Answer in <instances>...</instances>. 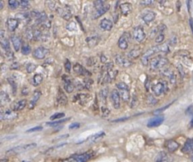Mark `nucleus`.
Instances as JSON below:
<instances>
[{
	"instance_id": "f257e3e1",
	"label": "nucleus",
	"mask_w": 193,
	"mask_h": 162,
	"mask_svg": "<svg viewBox=\"0 0 193 162\" xmlns=\"http://www.w3.org/2000/svg\"><path fill=\"white\" fill-rule=\"evenodd\" d=\"M169 52H170V47H169V45H168L167 44L154 46V47H152L151 48L148 49L147 51L142 55V58H141L142 63L144 66H146V65L148 64V63H149L150 59H151V57L152 56L159 52L168 53Z\"/></svg>"
},
{
	"instance_id": "f03ea898",
	"label": "nucleus",
	"mask_w": 193,
	"mask_h": 162,
	"mask_svg": "<svg viewBox=\"0 0 193 162\" xmlns=\"http://www.w3.org/2000/svg\"><path fill=\"white\" fill-rule=\"evenodd\" d=\"M151 90L155 96H159L167 93V91L169 90V86H168V83L166 81L160 80V81H157L155 84L153 85Z\"/></svg>"
},
{
	"instance_id": "7ed1b4c3",
	"label": "nucleus",
	"mask_w": 193,
	"mask_h": 162,
	"mask_svg": "<svg viewBox=\"0 0 193 162\" xmlns=\"http://www.w3.org/2000/svg\"><path fill=\"white\" fill-rule=\"evenodd\" d=\"M168 63H169V60L163 56H157L150 60V66L152 71L161 69Z\"/></svg>"
},
{
	"instance_id": "20e7f679",
	"label": "nucleus",
	"mask_w": 193,
	"mask_h": 162,
	"mask_svg": "<svg viewBox=\"0 0 193 162\" xmlns=\"http://www.w3.org/2000/svg\"><path fill=\"white\" fill-rule=\"evenodd\" d=\"M92 157H93L92 153L87 152L82 154H75L63 160L62 162H87Z\"/></svg>"
},
{
	"instance_id": "39448f33",
	"label": "nucleus",
	"mask_w": 193,
	"mask_h": 162,
	"mask_svg": "<svg viewBox=\"0 0 193 162\" xmlns=\"http://www.w3.org/2000/svg\"><path fill=\"white\" fill-rule=\"evenodd\" d=\"M116 86L123 101H128L129 99H130V90H129L128 86L126 83H124V81H120L116 85Z\"/></svg>"
},
{
	"instance_id": "423d86ee",
	"label": "nucleus",
	"mask_w": 193,
	"mask_h": 162,
	"mask_svg": "<svg viewBox=\"0 0 193 162\" xmlns=\"http://www.w3.org/2000/svg\"><path fill=\"white\" fill-rule=\"evenodd\" d=\"M36 146H37V144L36 143H30V144H27V145H17V146L14 147V148H12L11 150L7 151V154H21V153H24L27 150H31V149L35 148Z\"/></svg>"
},
{
	"instance_id": "0eeeda50",
	"label": "nucleus",
	"mask_w": 193,
	"mask_h": 162,
	"mask_svg": "<svg viewBox=\"0 0 193 162\" xmlns=\"http://www.w3.org/2000/svg\"><path fill=\"white\" fill-rule=\"evenodd\" d=\"M133 37H134V39L136 40L137 42L139 43L142 42V41L145 40V38H146V33L144 32L142 26H139L134 28V30H133Z\"/></svg>"
},
{
	"instance_id": "6e6552de",
	"label": "nucleus",
	"mask_w": 193,
	"mask_h": 162,
	"mask_svg": "<svg viewBox=\"0 0 193 162\" xmlns=\"http://www.w3.org/2000/svg\"><path fill=\"white\" fill-rule=\"evenodd\" d=\"M49 54V50L44 47H37L32 52L33 57L37 59H43Z\"/></svg>"
},
{
	"instance_id": "1a4fd4ad",
	"label": "nucleus",
	"mask_w": 193,
	"mask_h": 162,
	"mask_svg": "<svg viewBox=\"0 0 193 162\" xmlns=\"http://www.w3.org/2000/svg\"><path fill=\"white\" fill-rule=\"evenodd\" d=\"M116 63L118 66H122V67H129L132 65V62L129 60L128 59L125 58L124 56H121V55H116L115 58Z\"/></svg>"
},
{
	"instance_id": "9d476101",
	"label": "nucleus",
	"mask_w": 193,
	"mask_h": 162,
	"mask_svg": "<svg viewBox=\"0 0 193 162\" xmlns=\"http://www.w3.org/2000/svg\"><path fill=\"white\" fill-rule=\"evenodd\" d=\"M111 101L112 104L116 109H119L120 108V95L117 90H113L111 93Z\"/></svg>"
},
{
	"instance_id": "9b49d317",
	"label": "nucleus",
	"mask_w": 193,
	"mask_h": 162,
	"mask_svg": "<svg viewBox=\"0 0 193 162\" xmlns=\"http://www.w3.org/2000/svg\"><path fill=\"white\" fill-rule=\"evenodd\" d=\"M58 14L61 16L63 19L68 21L72 17V13L69 7H59L57 9Z\"/></svg>"
},
{
	"instance_id": "f8f14e48",
	"label": "nucleus",
	"mask_w": 193,
	"mask_h": 162,
	"mask_svg": "<svg viewBox=\"0 0 193 162\" xmlns=\"http://www.w3.org/2000/svg\"><path fill=\"white\" fill-rule=\"evenodd\" d=\"M128 38L129 35L127 32H124L118 41V46L120 49L126 50L128 47Z\"/></svg>"
},
{
	"instance_id": "ddd939ff",
	"label": "nucleus",
	"mask_w": 193,
	"mask_h": 162,
	"mask_svg": "<svg viewBox=\"0 0 193 162\" xmlns=\"http://www.w3.org/2000/svg\"><path fill=\"white\" fill-rule=\"evenodd\" d=\"M74 71H75L76 74L82 75V76H90L91 75L90 71H87L85 67L83 66H82L80 63H77L74 65Z\"/></svg>"
},
{
	"instance_id": "4468645a",
	"label": "nucleus",
	"mask_w": 193,
	"mask_h": 162,
	"mask_svg": "<svg viewBox=\"0 0 193 162\" xmlns=\"http://www.w3.org/2000/svg\"><path fill=\"white\" fill-rule=\"evenodd\" d=\"M0 36H1V46H2V49H3L4 51L6 52V53L11 52V51H10V43H9V41H7V39L6 38L5 32H4V30L1 31Z\"/></svg>"
},
{
	"instance_id": "2eb2a0df",
	"label": "nucleus",
	"mask_w": 193,
	"mask_h": 162,
	"mask_svg": "<svg viewBox=\"0 0 193 162\" xmlns=\"http://www.w3.org/2000/svg\"><path fill=\"white\" fill-rule=\"evenodd\" d=\"M163 121H164V117L163 116H161V115H159V116H155L154 117V118L151 119V120L148 121L147 127H158V126H160L161 123H163Z\"/></svg>"
},
{
	"instance_id": "dca6fc26",
	"label": "nucleus",
	"mask_w": 193,
	"mask_h": 162,
	"mask_svg": "<svg viewBox=\"0 0 193 162\" xmlns=\"http://www.w3.org/2000/svg\"><path fill=\"white\" fill-rule=\"evenodd\" d=\"M17 115L14 111L7 110V111H2V113H1V115H0V118H1L2 120H12L17 118Z\"/></svg>"
},
{
	"instance_id": "f3484780",
	"label": "nucleus",
	"mask_w": 193,
	"mask_h": 162,
	"mask_svg": "<svg viewBox=\"0 0 193 162\" xmlns=\"http://www.w3.org/2000/svg\"><path fill=\"white\" fill-rule=\"evenodd\" d=\"M19 20L17 18H9L7 21V29H9L10 32H14L15 29L18 26Z\"/></svg>"
},
{
	"instance_id": "a211bd4d",
	"label": "nucleus",
	"mask_w": 193,
	"mask_h": 162,
	"mask_svg": "<svg viewBox=\"0 0 193 162\" xmlns=\"http://www.w3.org/2000/svg\"><path fill=\"white\" fill-rule=\"evenodd\" d=\"M184 154H189L193 155V139H188L181 150Z\"/></svg>"
},
{
	"instance_id": "6ab92c4d",
	"label": "nucleus",
	"mask_w": 193,
	"mask_h": 162,
	"mask_svg": "<svg viewBox=\"0 0 193 162\" xmlns=\"http://www.w3.org/2000/svg\"><path fill=\"white\" fill-rule=\"evenodd\" d=\"M166 147L169 152L173 153L177 150V149L179 148V144L176 141L173 140V139H170V140L166 142Z\"/></svg>"
},
{
	"instance_id": "aec40b11",
	"label": "nucleus",
	"mask_w": 193,
	"mask_h": 162,
	"mask_svg": "<svg viewBox=\"0 0 193 162\" xmlns=\"http://www.w3.org/2000/svg\"><path fill=\"white\" fill-rule=\"evenodd\" d=\"M112 26H113V24H112V21L109 19L104 18L100 22L101 29L105 31H110L112 29Z\"/></svg>"
},
{
	"instance_id": "412c9836",
	"label": "nucleus",
	"mask_w": 193,
	"mask_h": 162,
	"mask_svg": "<svg viewBox=\"0 0 193 162\" xmlns=\"http://www.w3.org/2000/svg\"><path fill=\"white\" fill-rule=\"evenodd\" d=\"M11 42L13 46H14V48L16 52H18L20 50V47H22V41L21 37H19L18 36L14 35L11 37Z\"/></svg>"
},
{
	"instance_id": "4be33fe9",
	"label": "nucleus",
	"mask_w": 193,
	"mask_h": 162,
	"mask_svg": "<svg viewBox=\"0 0 193 162\" xmlns=\"http://www.w3.org/2000/svg\"><path fill=\"white\" fill-rule=\"evenodd\" d=\"M156 17V14L154 11H147L145 14H142V18L144 21V22L146 24H150L154 20Z\"/></svg>"
},
{
	"instance_id": "5701e85b",
	"label": "nucleus",
	"mask_w": 193,
	"mask_h": 162,
	"mask_svg": "<svg viewBox=\"0 0 193 162\" xmlns=\"http://www.w3.org/2000/svg\"><path fill=\"white\" fill-rule=\"evenodd\" d=\"M120 10L123 15H128L132 10V5L130 2H124L120 5Z\"/></svg>"
},
{
	"instance_id": "b1692460",
	"label": "nucleus",
	"mask_w": 193,
	"mask_h": 162,
	"mask_svg": "<svg viewBox=\"0 0 193 162\" xmlns=\"http://www.w3.org/2000/svg\"><path fill=\"white\" fill-rule=\"evenodd\" d=\"M109 9H110V5H109V4H108V5H104L103 7H101L100 9H98V10H96V11H95L94 14H93V19H96L100 17L101 16L105 14Z\"/></svg>"
},
{
	"instance_id": "393cba45",
	"label": "nucleus",
	"mask_w": 193,
	"mask_h": 162,
	"mask_svg": "<svg viewBox=\"0 0 193 162\" xmlns=\"http://www.w3.org/2000/svg\"><path fill=\"white\" fill-rule=\"evenodd\" d=\"M162 74L164 76L167 77V78H169L171 84H174V83L176 82V74H174V72H173V71H171V70L170 69L164 70Z\"/></svg>"
},
{
	"instance_id": "a878e982",
	"label": "nucleus",
	"mask_w": 193,
	"mask_h": 162,
	"mask_svg": "<svg viewBox=\"0 0 193 162\" xmlns=\"http://www.w3.org/2000/svg\"><path fill=\"white\" fill-rule=\"evenodd\" d=\"M41 93L40 91H35L33 93V96L32 98L31 99L30 102H29V108L32 109L34 108V106L36 105V104L37 103V101H39L40 97H41Z\"/></svg>"
},
{
	"instance_id": "bb28decb",
	"label": "nucleus",
	"mask_w": 193,
	"mask_h": 162,
	"mask_svg": "<svg viewBox=\"0 0 193 162\" xmlns=\"http://www.w3.org/2000/svg\"><path fill=\"white\" fill-rule=\"evenodd\" d=\"M26 101H27L26 100H21V101H17L13 105V110L14 111H22L26 107Z\"/></svg>"
},
{
	"instance_id": "cd10ccee",
	"label": "nucleus",
	"mask_w": 193,
	"mask_h": 162,
	"mask_svg": "<svg viewBox=\"0 0 193 162\" xmlns=\"http://www.w3.org/2000/svg\"><path fill=\"white\" fill-rule=\"evenodd\" d=\"M155 162H169V157L166 152H160L155 157Z\"/></svg>"
},
{
	"instance_id": "c85d7f7f",
	"label": "nucleus",
	"mask_w": 193,
	"mask_h": 162,
	"mask_svg": "<svg viewBox=\"0 0 193 162\" xmlns=\"http://www.w3.org/2000/svg\"><path fill=\"white\" fill-rule=\"evenodd\" d=\"M74 89H75V86L74 84L72 83V81L69 79H66L64 81V90H66L67 93H71L74 91Z\"/></svg>"
},
{
	"instance_id": "c756f323",
	"label": "nucleus",
	"mask_w": 193,
	"mask_h": 162,
	"mask_svg": "<svg viewBox=\"0 0 193 162\" xmlns=\"http://www.w3.org/2000/svg\"><path fill=\"white\" fill-rule=\"evenodd\" d=\"M43 81V77L41 74H35L32 78V85L33 86H38Z\"/></svg>"
},
{
	"instance_id": "7c9ffc66",
	"label": "nucleus",
	"mask_w": 193,
	"mask_h": 162,
	"mask_svg": "<svg viewBox=\"0 0 193 162\" xmlns=\"http://www.w3.org/2000/svg\"><path fill=\"white\" fill-rule=\"evenodd\" d=\"M31 17V15L29 13L27 12H22V13H18V14H16L15 18H17V20L20 19V20H29Z\"/></svg>"
},
{
	"instance_id": "2f4dec72",
	"label": "nucleus",
	"mask_w": 193,
	"mask_h": 162,
	"mask_svg": "<svg viewBox=\"0 0 193 162\" xmlns=\"http://www.w3.org/2000/svg\"><path fill=\"white\" fill-rule=\"evenodd\" d=\"M32 49L31 47L29 46V44H22V47H21V52L24 55V56H28L29 54H30Z\"/></svg>"
},
{
	"instance_id": "473e14b6",
	"label": "nucleus",
	"mask_w": 193,
	"mask_h": 162,
	"mask_svg": "<svg viewBox=\"0 0 193 162\" xmlns=\"http://www.w3.org/2000/svg\"><path fill=\"white\" fill-rule=\"evenodd\" d=\"M67 99L66 96L60 91L59 94L58 95V98H57V103L58 105H64L67 104Z\"/></svg>"
},
{
	"instance_id": "72a5a7b5",
	"label": "nucleus",
	"mask_w": 193,
	"mask_h": 162,
	"mask_svg": "<svg viewBox=\"0 0 193 162\" xmlns=\"http://www.w3.org/2000/svg\"><path fill=\"white\" fill-rule=\"evenodd\" d=\"M104 135H105V132H104V131L97 132V133H96L95 135H93L92 136H90V138H89V140H90V142H96V140H98L100 138L103 137Z\"/></svg>"
},
{
	"instance_id": "f704fd0d",
	"label": "nucleus",
	"mask_w": 193,
	"mask_h": 162,
	"mask_svg": "<svg viewBox=\"0 0 193 162\" xmlns=\"http://www.w3.org/2000/svg\"><path fill=\"white\" fill-rule=\"evenodd\" d=\"M0 97H1V103H2V105H5V104L9 103L10 101L8 94L3 91L1 92V96H0Z\"/></svg>"
},
{
	"instance_id": "c9c22d12",
	"label": "nucleus",
	"mask_w": 193,
	"mask_h": 162,
	"mask_svg": "<svg viewBox=\"0 0 193 162\" xmlns=\"http://www.w3.org/2000/svg\"><path fill=\"white\" fill-rule=\"evenodd\" d=\"M26 36L29 41H32V40L34 39V33H33V30H32V28L29 27L26 29Z\"/></svg>"
},
{
	"instance_id": "e433bc0d",
	"label": "nucleus",
	"mask_w": 193,
	"mask_h": 162,
	"mask_svg": "<svg viewBox=\"0 0 193 162\" xmlns=\"http://www.w3.org/2000/svg\"><path fill=\"white\" fill-rule=\"evenodd\" d=\"M140 55V50L137 48L132 49L131 51L128 53V56L130 58H137Z\"/></svg>"
},
{
	"instance_id": "4c0bfd02",
	"label": "nucleus",
	"mask_w": 193,
	"mask_h": 162,
	"mask_svg": "<svg viewBox=\"0 0 193 162\" xmlns=\"http://www.w3.org/2000/svg\"><path fill=\"white\" fill-rule=\"evenodd\" d=\"M68 120H69V118L64 119V120H58V121L48 122V123H46V124H47V126H50V127H55V126H56V125H59V124H60V123H64V122L67 121Z\"/></svg>"
},
{
	"instance_id": "58836bf2",
	"label": "nucleus",
	"mask_w": 193,
	"mask_h": 162,
	"mask_svg": "<svg viewBox=\"0 0 193 162\" xmlns=\"http://www.w3.org/2000/svg\"><path fill=\"white\" fill-rule=\"evenodd\" d=\"M8 5L11 10H16L19 7V2L16 0H10L8 2Z\"/></svg>"
},
{
	"instance_id": "ea45409f",
	"label": "nucleus",
	"mask_w": 193,
	"mask_h": 162,
	"mask_svg": "<svg viewBox=\"0 0 193 162\" xmlns=\"http://www.w3.org/2000/svg\"><path fill=\"white\" fill-rule=\"evenodd\" d=\"M33 33H34V40L35 41H39L42 38V32H41L40 29H36L33 30Z\"/></svg>"
},
{
	"instance_id": "a19ab883",
	"label": "nucleus",
	"mask_w": 193,
	"mask_h": 162,
	"mask_svg": "<svg viewBox=\"0 0 193 162\" xmlns=\"http://www.w3.org/2000/svg\"><path fill=\"white\" fill-rule=\"evenodd\" d=\"M8 81H9V83H10V84L11 85V86H12V90H13V93H14V94L15 95L16 93H17V83H16L15 81H14L13 79H10V78H9Z\"/></svg>"
},
{
	"instance_id": "79ce46f5",
	"label": "nucleus",
	"mask_w": 193,
	"mask_h": 162,
	"mask_svg": "<svg viewBox=\"0 0 193 162\" xmlns=\"http://www.w3.org/2000/svg\"><path fill=\"white\" fill-rule=\"evenodd\" d=\"M36 68H37V65L34 64V63H29V64L26 66V71L30 74V73H32L35 71Z\"/></svg>"
},
{
	"instance_id": "37998d69",
	"label": "nucleus",
	"mask_w": 193,
	"mask_h": 162,
	"mask_svg": "<svg viewBox=\"0 0 193 162\" xmlns=\"http://www.w3.org/2000/svg\"><path fill=\"white\" fill-rule=\"evenodd\" d=\"M104 5H105V1H101V0H98V1H94V2H93V6H94L95 8H96V10L100 9L101 7H103Z\"/></svg>"
},
{
	"instance_id": "c03bdc74",
	"label": "nucleus",
	"mask_w": 193,
	"mask_h": 162,
	"mask_svg": "<svg viewBox=\"0 0 193 162\" xmlns=\"http://www.w3.org/2000/svg\"><path fill=\"white\" fill-rule=\"evenodd\" d=\"M108 91L107 89H103L102 90H101V92H100L101 97V99L103 100L104 101H106V98H107V96H108Z\"/></svg>"
},
{
	"instance_id": "a18cd8bd",
	"label": "nucleus",
	"mask_w": 193,
	"mask_h": 162,
	"mask_svg": "<svg viewBox=\"0 0 193 162\" xmlns=\"http://www.w3.org/2000/svg\"><path fill=\"white\" fill-rule=\"evenodd\" d=\"M165 40V35L162 33V32H160L155 38V42L158 43V44H160V43L162 42L163 41Z\"/></svg>"
},
{
	"instance_id": "49530a36",
	"label": "nucleus",
	"mask_w": 193,
	"mask_h": 162,
	"mask_svg": "<svg viewBox=\"0 0 193 162\" xmlns=\"http://www.w3.org/2000/svg\"><path fill=\"white\" fill-rule=\"evenodd\" d=\"M30 4H29V1H20L19 2V7L22 9H26L28 7H29Z\"/></svg>"
},
{
	"instance_id": "de8ad7c7",
	"label": "nucleus",
	"mask_w": 193,
	"mask_h": 162,
	"mask_svg": "<svg viewBox=\"0 0 193 162\" xmlns=\"http://www.w3.org/2000/svg\"><path fill=\"white\" fill-rule=\"evenodd\" d=\"M64 115H65V114L63 113V112H60V113H56L50 117V120H57V119L63 118V117H64Z\"/></svg>"
},
{
	"instance_id": "09e8293b",
	"label": "nucleus",
	"mask_w": 193,
	"mask_h": 162,
	"mask_svg": "<svg viewBox=\"0 0 193 162\" xmlns=\"http://www.w3.org/2000/svg\"><path fill=\"white\" fill-rule=\"evenodd\" d=\"M65 70H66V71L67 73L71 72V63L70 62L68 59H66V62H65Z\"/></svg>"
},
{
	"instance_id": "8fccbe9b",
	"label": "nucleus",
	"mask_w": 193,
	"mask_h": 162,
	"mask_svg": "<svg viewBox=\"0 0 193 162\" xmlns=\"http://www.w3.org/2000/svg\"><path fill=\"white\" fill-rule=\"evenodd\" d=\"M43 129V127L41 126H37V127H34L33 128H31L29 130H28L27 133H30V132H35V131H39V130H41Z\"/></svg>"
},
{
	"instance_id": "3c124183",
	"label": "nucleus",
	"mask_w": 193,
	"mask_h": 162,
	"mask_svg": "<svg viewBox=\"0 0 193 162\" xmlns=\"http://www.w3.org/2000/svg\"><path fill=\"white\" fill-rule=\"evenodd\" d=\"M101 111H102V114H103L104 117L108 116V115H109V113H110V111H109V110H108L106 107H102Z\"/></svg>"
},
{
	"instance_id": "603ef678",
	"label": "nucleus",
	"mask_w": 193,
	"mask_h": 162,
	"mask_svg": "<svg viewBox=\"0 0 193 162\" xmlns=\"http://www.w3.org/2000/svg\"><path fill=\"white\" fill-rule=\"evenodd\" d=\"M80 127V123H71V125L69 126L70 130H74V129L79 128Z\"/></svg>"
},
{
	"instance_id": "864d4df0",
	"label": "nucleus",
	"mask_w": 193,
	"mask_h": 162,
	"mask_svg": "<svg viewBox=\"0 0 193 162\" xmlns=\"http://www.w3.org/2000/svg\"><path fill=\"white\" fill-rule=\"evenodd\" d=\"M186 113L188 115H193V105H191L190 107H188V109L186 111Z\"/></svg>"
},
{
	"instance_id": "5fc2aeb1",
	"label": "nucleus",
	"mask_w": 193,
	"mask_h": 162,
	"mask_svg": "<svg viewBox=\"0 0 193 162\" xmlns=\"http://www.w3.org/2000/svg\"><path fill=\"white\" fill-rule=\"evenodd\" d=\"M153 1H151V0H148V1H142V2H140L141 5H145V6H147V5H151V4L153 3Z\"/></svg>"
},
{
	"instance_id": "6e6d98bb",
	"label": "nucleus",
	"mask_w": 193,
	"mask_h": 162,
	"mask_svg": "<svg viewBox=\"0 0 193 162\" xmlns=\"http://www.w3.org/2000/svg\"><path fill=\"white\" fill-rule=\"evenodd\" d=\"M129 117H123V118H120V119H117V120H114L113 122H120V121H124V120H128Z\"/></svg>"
},
{
	"instance_id": "4d7b16f0",
	"label": "nucleus",
	"mask_w": 193,
	"mask_h": 162,
	"mask_svg": "<svg viewBox=\"0 0 193 162\" xmlns=\"http://www.w3.org/2000/svg\"><path fill=\"white\" fill-rule=\"evenodd\" d=\"M17 67H18V64H17V63H14V64L12 65V68H14V69H17Z\"/></svg>"
},
{
	"instance_id": "13d9d810",
	"label": "nucleus",
	"mask_w": 193,
	"mask_h": 162,
	"mask_svg": "<svg viewBox=\"0 0 193 162\" xmlns=\"http://www.w3.org/2000/svg\"><path fill=\"white\" fill-rule=\"evenodd\" d=\"M3 6H4L3 1H1V2H0V9H1V10L3 8Z\"/></svg>"
},
{
	"instance_id": "bf43d9fd",
	"label": "nucleus",
	"mask_w": 193,
	"mask_h": 162,
	"mask_svg": "<svg viewBox=\"0 0 193 162\" xmlns=\"http://www.w3.org/2000/svg\"><path fill=\"white\" fill-rule=\"evenodd\" d=\"M190 127H193V119L191 120V123H190Z\"/></svg>"
},
{
	"instance_id": "052dcab7",
	"label": "nucleus",
	"mask_w": 193,
	"mask_h": 162,
	"mask_svg": "<svg viewBox=\"0 0 193 162\" xmlns=\"http://www.w3.org/2000/svg\"><path fill=\"white\" fill-rule=\"evenodd\" d=\"M22 162H29V161H26V160H25V161H22Z\"/></svg>"
}]
</instances>
